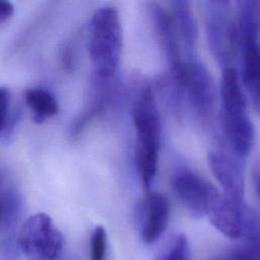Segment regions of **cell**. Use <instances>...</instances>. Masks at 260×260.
<instances>
[{"instance_id":"cell-13","label":"cell","mask_w":260,"mask_h":260,"mask_svg":"<svg viewBox=\"0 0 260 260\" xmlns=\"http://www.w3.org/2000/svg\"><path fill=\"white\" fill-rule=\"evenodd\" d=\"M242 52V79L249 99L260 117V38L239 43Z\"/></svg>"},{"instance_id":"cell-16","label":"cell","mask_w":260,"mask_h":260,"mask_svg":"<svg viewBox=\"0 0 260 260\" xmlns=\"http://www.w3.org/2000/svg\"><path fill=\"white\" fill-rule=\"evenodd\" d=\"M24 100L32 113V121L37 124L44 123L59 111V104L55 96L42 88H27Z\"/></svg>"},{"instance_id":"cell-20","label":"cell","mask_w":260,"mask_h":260,"mask_svg":"<svg viewBox=\"0 0 260 260\" xmlns=\"http://www.w3.org/2000/svg\"><path fill=\"white\" fill-rule=\"evenodd\" d=\"M9 90L5 87H0V132L4 131L10 122L9 118Z\"/></svg>"},{"instance_id":"cell-21","label":"cell","mask_w":260,"mask_h":260,"mask_svg":"<svg viewBox=\"0 0 260 260\" xmlns=\"http://www.w3.org/2000/svg\"><path fill=\"white\" fill-rule=\"evenodd\" d=\"M75 59H76L75 44L74 42H72V40H70L63 46L60 53V60H61L62 66L66 71L71 72L72 70H74Z\"/></svg>"},{"instance_id":"cell-2","label":"cell","mask_w":260,"mask_h":260,"mask_svg":"<svg viewBox=\"0 0 260 260\" xmlns=\"http://www.w3.org/2000/svg\"><path fill=\"white\" fill-rule=\"evenodd\" d=\"M219 93L220 122L223 134L234 153L243 158L253 149L255 128L248 113L247 99L236 68L223 69Z\"/></svg>"},{"instance_id":"cell-6","label":"cell","mask_w":260,"mask_h":260,"mask_svg":"<svg viewBox=\"0 0 260 260\" xmlns=\"http://www.w3.org/2000/svg\"><path fill=\"white\" fill-rule=\"evenodd\" d=\"M182 91L183 96H186L193 112L201 121L212 117L216 103L213 78L207 68L195 59L185 62Z\"/></svg>"},{"instance_id":"cell-5","label":"cell","mask_w":260,"mask_h":260,"mask_svg":"<svg viewBox=\"0 0 260 260\" xmlns=\"http://www.w3.org/2000/svg\"><path fill=\"white\" fill-rule=\"evenodd\" d=\"M16 242L18 250L28 257L55 260L63 251L64 236L47 213L39 212L22 223Z\"/></svg>"},{"instance_id":"cell-14","label":"cell","mask_w":260,"mask_h":260,"mask_svg":"<svg viewBox=\"0 0 260 260\" xmlns=\"http://www.w3.org/2000/svg\"><path fill=\"white\" fill-rule=\"evenodd\" d=\"M170 12L173 16L181 44L190 59H193L197 43V23L190 6L185 0L170 2Z\"/></svg>"},{"instance_id":"cell-10","label":"cell","mask_w":260,"mask_h":260,"mask_svg":"<svg viewBox=\"0 0 260 260\" xmlns=\"http://www.w3.org/2000/svg\"><path fill=\"white\" fill-rule=\"evenodd\" d=\"M170 204L159 193L148 192L140 209V237L145 244L155 243L164 234L169 220Z\"/></svg>"},{"instance_id":"cell-7","label":"cell","mask_w":260,"mask_h":260,"mask_svg":"<svg viewBox=\"0 0 260 260\" xmlns=\"http://www.w3.org/2000/svg\"><path fill=\"white\" fill-rule=\"evenodd\" d=\"M171 187L178 200L195 217L206 215L220 195L212 184L188 169H180L174 173Z\"/></svg>"},{"instance_id":"cell-8","label":"cell","mask_w":260,"mask_h":260,"mask_svg":"<svg viewBox=\"0 0 260 260\" xmlns=\"http://www.w3.org/2000/svg\"><path fill=\"white\" fill-rule=\"evenodd\" d=\"M149 10L159 47L169 66L170 81L179 83L183 75L185 62L182 61V44L173 16L170 10L158 3H151Z\"/></svg>"},{"instance_id":"cell-19","label":"cell","mask_w":260,"mask_h":260,"mask_svg":"<svg viewBox=\"0 0 260 260\" xmlns=\"http://www.w3.org/2000/svg\"><path fill=\"white\" fill-rule=\"evenodd\" d=\"M90 260H106L107 257V232L102 225H98L90 237Z\"/></svg>"},{"instance_id":"cell-4","label":"cell","mask_w":260,"mask_h":260,"mask_svg":"<svg viewBox=\"0 0 260 260\" xmlns=\"http://www.w3.org/2000/svg\"><path fill=\"white\" fill-rule=\"evenodd\" d=\"M206 41L213 58L221 65L232 67L239 50V37L232 3L226 0L203 2Z\"/></svg>"},{"instance_id":"cell-17","label":"cell","mask_w":260,"mask_h":260,"mask_svg":"<svg viewBox=\"0 0 260 260\" xmlns=\"http://www.w3.org/2000/svg\"><path fill=\"white\" fill-rule=\"evenodd\" d=\"M240 238L248 253L260 257V215L249 206L246 207Z\"/></svg>"},{"instance_id":"cell-11","label":"cell","mask_w":260,"mask_h":260,"mask_svg":"<svg viewBox=\"0 0 260 260\" xmlns=\"http://www.w3.org/2000/svg\"><path fill=\"white\" fill-rule=\"evenodd\" d=\"M207 161L213 176L223 189V195L237 201H244V174L238 161L220 150L210 151Z\"/></svg>"},{"instance_id":"cell-3","label":"cell","mask_w":260,"mask_h":260,"mask_svg":"<svg viewBox=\"0 0 260 260\" xmlns=\"http://www.w3.org/2000/svg\"><path fill=\"white\" fill-rule=\"evenodd\" d=\"M123 51V30L119 12L113 6L94 11L89 24L88 52L93 74L114 78Z\"/></svg>"},{"instance_id":"cell-22","label":"cell","mask_w":260,"mask_h":260,"mask_svg":"<svg viewBox=\"0 0 260 260\" xmlns=\"http://www.w3.org/2000/svg\"><path fill=\"white\" fill-rule=\"evenodd\" d=\"M225 260H260V257L252 255L241 248L231 251L228 254Z\"/></svg>"},{"instance_id":"cell-18","label":"cell","mask_w":260,"mask_h":260,"mask_svg":"<svg viewBox=\"0 0 260 260\" xmlns=\"http://www.w3.org/2000/svg\"><path fill=\"white\" fill-rule=\"evenodd\" d=\"M156 260H189V242L184 234L174 237Z\"/></svg>"},{"instance_id":"cell-12","label":"cell","mask_w":260,"mask_h":260,"mask_svg":"<svg viewBox=\"0 0 260 260\" xmlns=\"http://www.w3.org/2000/svg\"><path fill=\"white\" fill-rule=\"evenodd\" d=\"M246 207L244 201H237L220 194L206 215L211 224L221 234L230 239H238L241 236Z\"/></svg>"},{"instance_id":"cell-24","label":"cell","mask_w":260,"mask_h":260,"mask_svg":"<svg viewBox=\"0 0 260 260\" xmlns=\"http://www.w3.org/2000/svg\"><path fill=\"white\" fill-rule=\"evenodd\" d=\"M253 178H254V183H255V188L258 193V196L260 197V159L257 161L254 173H253Z\"/></svg>"},{"instance_id":"cell-23","label":"cell","mask_w":260,"mask_h":260,"mask_svg":"<svg viewBox=\"0 0 260 260\" xmlns=\"http://www.w3.org/2000/svg\"><path fill=\"white\" fill-rule=\"evenodd\" d=\"M13 14V5L8 1L0 0V22L8 19Z\"/></svg>"},{"instance_id":"cell-1","label":"cell","mask_w":260,"mask_h":260,"mask_svg":"<svg viewBox=\"0 0 260 260\" xmlns=\"http://www.w3.org/2000/svg\"><path fill=\"white\" fill-rule=\"evenodd\" d=\"M138 89L131 105L135 128L134 161L140 183L148 190L157 172L161 124L151 86L143 84Z\"/></svg>"},{"instance_id":"cell-15","label":"cell","mask_w":260,"mask_h":260,"mask_svg":"<svg viewBox=\"0 0 260 260\" xmlns=\"http://www.w3.org/2000/svg\"><path fill=\"white\" fill-rule=\"evenodd\" d=\"M235 18L239 42L248 38L260 37V1H236Z\"/></svg>"},{"instance_id":"cell-9","label":"cell","mask_w":260,"mask_h":260,"mask_svg":"<svg viewBox=\"0 0 260 260\" xmlns=\"http://www.w3.org/2000/svg\"><path fill=\"white\" fill-rule=\"evenodd\" d=\"M115 89L114 78H103L93 74L87 104L83 111L71 122L69 128L71 137L78 136L93 119L109 108L114 100Z\"/></svg>"}]
</instances>
